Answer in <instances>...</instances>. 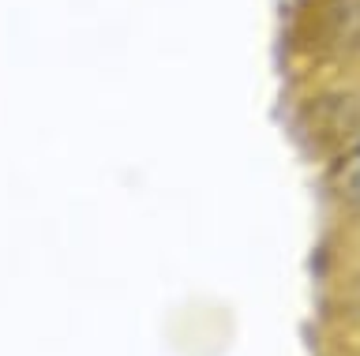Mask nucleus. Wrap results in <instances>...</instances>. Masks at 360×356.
<instances>
[{
  "label": "nucleus",
  "instance_id": "obj_1",
  "mask_svg": "<svg viewBox=\"0 0 360 356\" xmlns=\"http://www.w3.org/2000/svg\"><path fill=\"white\" fill-rule=\"evenodd\" d=\"M349 184H353V192L360 195V150L353 154V165H349Z\"/></svg>",
  "mask_w": 360,
  "mask_h": 356
}]
</instances>
